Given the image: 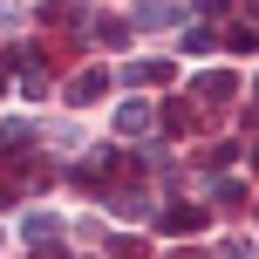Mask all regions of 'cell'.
<instances>
[{"mask_svg": "<svg viewBox=\"0 0 259 259\" xmlns=\"http://www.w3.org/2000/svg\"><path fill=\"white\" fill-rule=\"evenodd\" d=\"M103 89H109V68H82V75L68 82V103L82 109V103H96V96H103Z\"/></svg>", "mask_w": 259, "mask_h": 259, "instance_id": "1", "label": "cell"}, {"mask_svg": "<svg viewBox=\"0 0 259 259\" xmlns=\"http://www.w3.org/2000/svg\"><path fill=\"white\" fill-rule=\"evenodd\" d=\"M150 123H157V116H150V103H137V96H130V103L116 109V137H143Z\"/></svg>", "mask_w": 259, "mask_h": 259, "instance_id": "2", "label": "cell"}, {"mask_svg": "<svg viewBox=\"0 0 259 259\" xmlns=\"http://www.w3.org/2000/svg\"><path fill=\"white\" fill-rule=\"evenodd\" d=\"M164 232H205V205H178V211H164Z\"/></svg>", "mask_w": 259, "mask_h": 259, "instance_id": "3", "label": "cell"}, {"mask_svg": "<svg viewBox=\"0 0 259 259\" xmlns=\"http://www.w3.org/2000/svg\"><path fill=\"white\" fill-rule=\"evenodd\" d=\"M211 205H219V211H239V205H246V184H239V178H211Z\"/></svg>", "mask_w": 259, "mask_h": 259, "instance_id": "4", "label": "cell"}, {"mask_svg": "<svg viewBox=\"0 0 259 259\" xmlns=\"http://www.w3.org/2000/svg\"><path fill=\"white\" fill-rule=\"evenodd\" d=\"M130 82H137V89H164V82H170V62H130Z\"/></svg>", "mask_w": 259, "mask_h": 259, "instance_id": "5", "label": "cell"}, {"mask_svg": "<svg viewBox=\"0 0 259 259\" xmlns=\"http://www.w3.org/2000/svg\"><path fill=\"white\" fill-rule=\"evenodd\" d=\"M55 232H62L55 211H27V219H21V239H34V246H41V239H55Z\"/></svg>", "mask_w": 259, "mask_h": 259, "instance_id": "6", "label": "cell"}, {"mask_svg": "<svg viewBox=\"0 0 259 259\" xmlns=\"http://www.w3.org/2000/svg\"><path fill=\"white\" fill-rule=\"evenodd\" d=\"M89 27H96V34H103V48H130V27L116 21V14H96Z\"/></svg>", "mask_w": 259, "mask_h": 259, "instance_id": "7", "label": "cell"}, {"mask_svg": "<svg viewBox=\"0 0 259 259\" xmlns=\"http://www.w3.org/2000/svg\"><path fill=\"white\" fill-rule=\"evenodd\" d=\"M198 96H205V103H225V96H232V75H205V82H198Z\"/></svg>", "mask_w": 259, "mask_h": 259, "instance_id": "8", "label": "cell"}, {"mask_svg": "<svg viewBox=\"0 0 259 259\" xmlns=\"http://www.w3.org/2000/svg\"><path fill=\"white\" fill-rule=\"evenodd\" d=\"M184 48L205 55V48H219V34H211V27H184Z\"/></svg>", "mask_w": 259, "mask_h": 259, "instance_id": "9", "label": "cell"}, {"mask_svg": "<svg viewBox=\"0 0 259 259\" xmlns=\"http://www.w3.org/2000/svg\"><path fill=\"white\" fill-rule=\"evenodd\" d=\"M225 48H232V55H252L259 34H252V27H232V34H225Z\"/></svg>", "mask_w": 259, "mask_h": 259, "instance_id": "10", "label": "cell"}, {"mask_svg": "<svg viewBox=\"0 0 259 259\" xmlns=\"http://www.w3.org/2000/svg\"><path fill=\"white\" fill-rule=\"evenodd\" d=\"M219 259H252V246H246V239H225V246H219Z\"/></svg>", "mask_w": 259, "mask_h": 259, "instance_id": "11", "label": "cell"}, {"mask_svg": "<svg viewBox=\"0 0 259 259\" xmlns=\"http://www.w3.org/2000/svg\"><path fill=\"white\" fill-rule=\"evenodd\" d=\"M252 96H259V82H252Z\"/></svg>", "mask_w": 259, "mask_h": 259, "instance_id": "12", "label": "cell"}, {"mask_svg": "<svg viewBox=\"0 0 259 259\" xmlns=\"http://www.w3.org/2000/svg\"><path fill=\"white\" fill-rule=\"evenodd\" d=\"M252 170H259V157H252Z\"/></svg>", "mask_w": 259, "mask_h": 259, "instance_id": "13", "label": "cell"}, {"mask_svg": "<svg viewBox=\"0 0 259 259\" xmlns=\"http://www.w3.org/2000/svg\"><path fill=\"white\" fill-rule=\"evenodd\" d=\"M0 239H7V232H0Z\"/></svg>", "mask_w": 259, "mask_h": 259, "instance_id": "14", "label": "cell"}]
</instances>
